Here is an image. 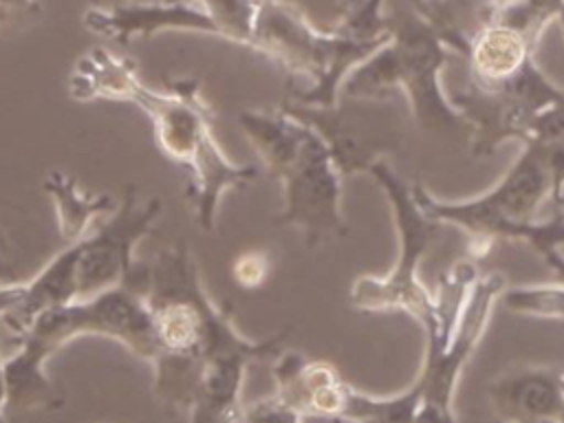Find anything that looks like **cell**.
I'll use <instances>...</instances> for the list:
<instances>
[{
	"label": "cell",
	"mask_w": 564,
	"mask_h": 423,
	"mask_svg": "<svg viewBox=\"0 0 564 423\" xmlns=\"http://www.w3.org/2000/svg\"><path fill=\"white\" fill-rule=\"evenodd\" d=\"M128 101L152 121L156 148L189 174L187 198L203 231H214L216 212L225 192L256 181L253 165L234 163L214 134V112L192 77L167 79L156 90L137 82Z\"/></svg>",
	"instance_id": "4"
},
{
	"label": "cell",
	"mask_w": 564,
	"mask_h": 423,
	"mask_svg": "<svg viewBox=\"0 0 564 423\" xmlns=\"http://www.w3.org/2000/svg\"><path fill=\"white\" fill-rule=\"evenodd\" d=\"M141 291L159 346L152 361L156 397L165 405L187 412L203 357L236 326L231 308L209 297L183 240L161 249L152 262L143 264Z\"/></svg>",
	"instance_id": "2"
},
{
	"label": "cell",
	"mask_w": 564,
	"mask_h": 423,
	"mask_svg": "<svg viewBox=\"0 0 564 423\" xmlns=\"http://www.w3.org/2000/svg\"><path fill=\"white\" fill-rule=\"evenodd\" d=\"M564 97L538 62H529L516 77L496 88L458 90L449 97L467 128H471L469 150L474 156H489L502 141H527L531 121L549 104Z\"/></svg>",
	"instance_id": "9"
},
{
	"label": "cell",
	"mask_w": 564,
	"mask_h": 423,
	"mask_svg": "<svg viewBox=\"0 0 564 423\" xmlns=\"http://www.w3.org/2000/svg\"><path fill=\"white\" fill-rule=\"evenodd\" d=\"M524 143H544L564 148V97L542 108L531 121Z\"/></svg>",
	"instance_id": "19"
},
{
	"label": "cell",
	"mask_w": 564,
	"mask_h": 423,
	"mask_svg": "<svg viewBox=\"0 0 564 423\" xmlns=\"http://www.w3.org/2000/svg\"><path fill=\"white\" fill-rule=\"evenodd\" d=\"M137 82L141 79L134 62L112 53L106 46H93L77 59L68 79V95L77 101H128Z\"/></svg>",
	"instance_id": "16"
},
{
	"label": "cell",
	"mask_w": 564,
	"mask_h": 423,
	"mask_svg": "<svg viewBox=\"0 0 564 423\" xmlns=\"http://www.w3.org/2000/svg\"><path fill=\"white\" fill-rule=\"evenodd\" d=\"M128 2H143V0H90V7L108 9V7H119V4H128Z\"/></svg>",
	"instance_id": "26"
},
{
	"label": "cell",
	"mask_w": 564,
	"mask_h": 423,
	"mask_svg": "<svg viewBox=\"0 0 564 423\" xmlns=\"http://www.w3.org/2000/svg\"><path fill=\"white\" fill-rule=\"evenodd\" d=\"M368 174L383 189L392 209L399 236V262L381 278L359 275L348 291V302L364 313H405L423 326L432 313V291L419 278V267L432 247L438 223L421 209L414 187L386 161L375 163Z\"/></svg>",
	"instance_id": "7"
},
{
	"label": "cell",
	"mask_w": 564,
	"mask_h": 423,
	"mask_svg": "<svg viewBox=\"0 0 564 423\" xmlns=\"http://www.w3.org/2000/svg\"><path fill=\"white\" fill-rule=\"evenodd\" d=\"M0 423H9V416H7V383H4L2 361H0Z\"/></svg>",
	"instance_id": "25"
},
{
	"label": "cell",
	"mask_w": 564,
	"mask_h": 423,
	"mask_svg": "<svg viewBox=\"0 0 564 423\" xmlns=\"http://www.w3.org/2000/svg\"><path fill=\"white\" fill-rule=\"evenodd\" d=\"M326 143L330 159L344 178L368 172L397 150L405 137V119L394 97L339 95L333 106H304L284 101Z\"/></svg>",
	"instance_id": "8"
},
{
	"label": "cell",
	"mask_w": 564,
	"mask_h": 423,
	"mask_svg": "<svg viewBox=\"0 0 564 423\" xmlns=\"http://www.w3.org/2000/svg\"><path fill=\"white\" fill-rule=\"evenodd\" d=\"M11 280V269L7 264V258L2 253V247H0V282H9Z\"/></svg>",
	"instance_id": "27"
},
{
	"label": "cell",
	"mask_w": 564,
	"mask_h": 423,
	"mask_svg": "<svg viewBox=\"0 0 564 423\" xmlns=\"http://www.w3.org/2000/svg\"><path fill=\"white\" fill-rule=\"evenodd\" d=\"M386 20L390 33L388 42L348 73L339 95H401L412 119L430 132H449L458 126H467L441 86V73L449 57V46L443 35L414 4L386 13Z\"/></svg>",
	"instance_id": "5"
},
{
	"label": "cell",
	"mask_w": 564,
	"mask_h": 423,
	"mask_svg": "<svg viewBox=\"0 0 564 423\" xmlns=\"http://www.w3.org/2000/svg\"><path fill=\"white\" fill-rule=\"evenodd\" d=\"M238 123L258 152L267 174L273 178L297 159L313 134V128L286 106L242 110Z\"/></svg>",
	"instance_id": "15"
},
{
	"label": "cell",
	"mask_w": 564,
	"mask_h": 423,
	"mask_svg": "<svg viewBox=\"0 0 564 423\" xmlns=\"http://www.w3.org/2000/svg\"><path fill=\"white\" fill-rule=\"evenodd\" d=\"M500 300L511 313L518 315L538 319H564V284L557 280L505 289Z\"/></svg>",
	"instance_id": "18"
},
{
	"label": "cell",
	"mask_w": 564,
	"mask_h": 423,
	"mask_svg": "<svg viewBox=\"0 0 564 423\" xmlns=\"http://www.w3.org/2000/svg\"><path fill=\"white\" fill-rule=\"evenodd\" d=\"M562 392H564V372H562ZM564 416V414H562Z\"/></svg>",
	"instance_id": "30"
},
{
	"label": "cell",
	"mask_w": 564,
	"mask_h": 423,
	"mask_svg": "<svg viewBox=\"0 0 564 423\" xmlns=\"http://www.w3.org/2000/svg\"><path fill=\"white\" fill-rule=\"evenodd\" d=\"M84 26L97 35L130 44L148 40L161 31H194L220 37V31L200 0H143L119 7H90Z\"/></svg>",
	"instance_id": "12"
},
{
	"label": "cell",
	"mask_w": 564,
	"mask_h": 423,
	"mask_svg": "<svg viewBox=\"0 0 564 423\" xmlns=\"http://www.w3.org/2000/svg\"><path fill=\"white\" fill-rule=\"evenodd\" d=\"M141 284L143 264L132 280L110 291L42 311L18 337V350L2 359L7 416L57 403V390L46 375V361L77 335L112 337L132 355L152 364L159 346Z\"/></svg>",
	"instance_id": "1"
},
{
	"label": "cell",
	"mask_w": 564,
	"mask_h": 423,
	"mask_svg": "<svg viewBox=\"0 0 564 423\" xmlns=\"http://www.w3.org/2000/svg\"><path fill=\"white\" fill-rule=\"evenodd\" d=\"M163 203L152 196L141 200L139 189L128 185L112 216L95 231L77 240L75 300H88L110 291L139 273L134 247L154 229Z\"/></svg>",
	"instance_id": "10"
},
{
	"label": "cell",
	"mask_w": 564,
	"mask_h": 423,
	"mask_svg": "<svg viewBox=\"0 0 564 423\" xmlns=\"http://www.w3.org/2000/svg\"><path fill=\"white\" fill-rule=\"evenodd\" d=\"M271 273V258L262 251H247L234 262V280L242 289H258Z\"/></svg>",
	"instance_id": "21"
},
{
	"label": "cell",
	"mask_w": 564,
	"mask_h": 423,
	"mask_svg": "<svg viewBox=\"0 0 564 423\" xmlns=\"http://www.w3.org/2000/svg\"><path fill=\"white\" fill-rule=\"evenodd\" d=\"M22 289H24V284H2L0 286V315L20 302Z\"/></svg>",
	"instance_id": "23"
},
{
	"label": "cell",
	"mask_w": 564,
	"mask_h": 423,
	"mask_svg": "<svg viewBox=\"0 0 564 423\" xmlns=\"http://www.w3.org/2000/svg\"><path fill=\"white\" fill-rule=\"evenodd\" d=\"M0 361H2V357H0Z\"/></svg>",
	"instance_id": "31"
},
{
	"label": "cell",
	"mask_w": 564,
	"mask_h": 423,
	"mask_svg": "<svg viewBox=\"0 0 564 423\" xmlns=\"http://www.w3.org/2000/svg\"><path fill=\"white\" fill-rule=\"evenodd\" d=\"M513 423H560L553 419H533V421H513Z\"/></svg>",
	"instance_id": "28"
},
{
	"label": "cell",
	"mask_w": 564,
	"mask_h": 423,
	"mask_svg": "<svg viewBox=\"0 0 564 423\" xmlns=\"http://www.w3.org/2000/svg\"><path fill=\"white\" fill-rule=\"evenodd\" d=\"M304 416L291 408L278 394L260 399L258 403L245 405L240 423H302Z\"/></svg>",
	"instance_id": "20"
},
{
	"label": "cell",
	"mask_w": 564,
	"mask_h": 423,
	"mask_svg": "<svg viewBox=\"0 0 564 423\" xmlns=\"http://www.w3.org/2000/svg\"><path fill=\"white\" fill-rule=\"evenodd\" d=\"M42 187L55 207L57 231L66 245L88 236V229L99 214H112L117 209L110 194L84 192L77 178L64 174L62 170L46 172Z\"/></svg>",
	"instance_id": "17"
},
{
	"label": "cell",
	"mask_w": 564,
	"mask_h": 423,
	"mask_svg": "<svg viewBox=\"0 0 564 423\" xmlns=\"http://www.w3.org/2000/svg\"><path fill=\"white\" fill-rule=\"evenodd\" d=\"M278 181L282 183L284 203L275 225L297 229L306 249H317L348 234L341 212L344 176L315 130Z\"/></svg>",
	"instance_id": "11"
},
{
	"label": "cell",
	"mask_w": 564,
	"mask_h": 423,
	"mask_svg": "<svg viewBox=\"0 0 564 423\" xmlns=\"http://www.w3.org/2000/svg\"><path fill=\"white\" fill-rule=\"evenodd\" d=\"M542 260H544L546 267L553 271V278L564 284V251H562V249H553V251L544 253Z\"/></svg>",
	"instance_id": "24"
},
{
	"label": "cell",
	"mask_w": 564,
	"mask_h": 423,
	"mask_svg": "<svg viewBox=\"0 0 564 423\" xmlns=\"http://www.w3.org/2000/svg\"><path fill=\"white\" fill-rule=\"evenodd\" d=\"M386 42H359L335 29L322 31L297 4L260 0L247 48L269 57L291 77L289 101L333 106L348 73Z\"/></svg>",
	"instance_id": "6"
},
{
	"label": "cell",
	"mask_w": 564,
	"mask_h": 423,
	"mask_svg": "<svg viewBox=\"0 0 564 423\" xmlns=\"http://www.w3.org/2000/svg\"><path fill=\"white\" fill-rule=\"evenodd\" d=\"M421 209L438 225H452L469 236L471 258H482L498 240H522L540 258L564 247V187L557 189L553 150L524 143L522 154L485 194L467 200H438L414 183Z\"/></svg>",
	"instance_id": "3"
},
{
	"label": "cell",
	"mask_w": 564,
	"mask_h": 423,
	"mask_svg": "<svg viewBox=\"0 0 564 423\" xmlns=\"http://www.w3.org/2000/svg\"><path fill=\"white\" fill-rule=\"evenodd\" d=\"M463 55L467 57L469 86L487 90L509 82L533 62L535 46L511 26L480 20Z\"/></svg>",
	"instance_id": "14"
},
{
	"label": "cell",
	"mask_w": 564,
	"mask_h": 423,
	"mask_svg": "<svg viewBox=\"0 0 564 423\" xmlns=\"http://www.w3.org/2000/svg\"><path fill=\"white\" fill-rule=\"evenodd\" d=\"M557 22H560V26H562V33H564V7H562V11H560V15H557Z\"/></svg>",
	"instance_id": "29"
},
{
	"label": "cell",
	"mask_w": 564,
	"mask_h": 423,
	"mask_svg": "<svg viewBox=\"0 0 564 423\" xmlns=\"http://www.w3.org/2000/svg\"><path fill=\"white\" fill-rule=\"evenodd\" d=\"M40 11L37 0H0V26L24 20Z\"/></svg>",
	"instance_id": "22"
},
{
	"label": "cell",
	"mask_w": 564,
	"mask_h": 423,
	"mask_svg": "<svg viewBox=\"0 0 564 423\" xmlns=\"http://www.w3.org/2000/svg\"><path fill=\"white\" fill-rule=\"evenodd\" d=\"M487 397L502 423L553 419L564 414L562 372L549 366L522 364L500 372L487 386Z\"/></svg>",
	"instance_id": "13"
}]
</instances>
